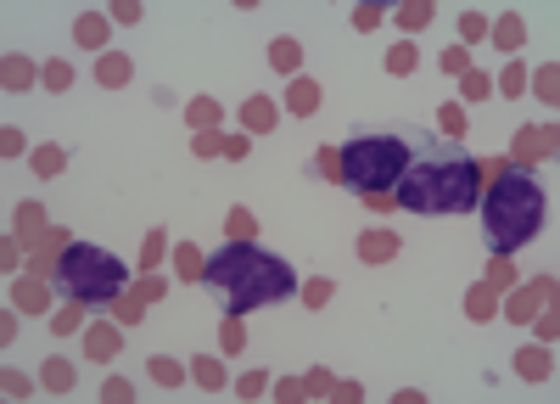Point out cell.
I'll return each instance as SVG.
<instances>
[{"label":"cell","mask_w":560,"mask_h":404,"mask_svg":"<svg viewBox=\"0 0 560 404\" xmlns=\"http://www.w3.org/2000/svg\"><path fill=\"white\" fill-rule=\"evenodd\" d=\"M477 197H482V163L459 141H448V135H415L409 141V169L398 180L393 203L409 208V213L443 219V213L477 208Z\"/></svg>","instance_id":"cell-1"},{"label":"cell","mask_w":560,"mask_h":404,"mask_svg":"<svg viewBox=\"0 0 560 404\" xmlns=\"http://www.w3.org/2000/svg\"><path fill=\"white\" fill-rule=\"evenodd\" d=\"M202 281H208V292H219L230 321H242V314H253V309L287 303L298 292V269L287 258H275L269 247L230 242V247H219L202 264Z\"/></svg>","instance_id":"cell-2"},{"label":"cell","mask_w":560,"mask_h":404,"mask_svg":"<svg viewBox=\"0 0 560 404\" xmlns=\"http://www.w3.org/2000/svg\"><path fill=\"white\" fill-rule=\"evenodd\" d=\"M477 208H482V236H488V247L510 253V247H527V242L544 231L549 197H544L538 169H527V163H499L493 186L477 197Z\"/></svg>","instance_id":"cell-3"},{"label":"cell","mask_w":560,"mask_h":404,"mask_svg":"<svg viewBox=\"0 0 560 404\" xmlns=\"http://www.w3.org/2000/svg\"><path fill=\"white\" fill-rule=\"evenodd\" d=\"M409 141H415V135H404V129H364V135H353V141L337 152L342 192L370 197V203L393 197L404 169H409Z\"/></svg>","instance_id":"cell-4"},{"label":"cell","mask_w":560,"mask_h":404,"mask_svg":"<svg viewBox=\"0 0 560 404\" xmlns=\"http://www.w3.org/2000/svg\"><path fill=\"white\" fill-rule=\"evenodd\" d=\"M57 281L73 303H107L129 287V264L113 258L107 247H90V242H73L62 258H57Z\"/></svg>","instance_id":"cell-5"}]
</instances>
